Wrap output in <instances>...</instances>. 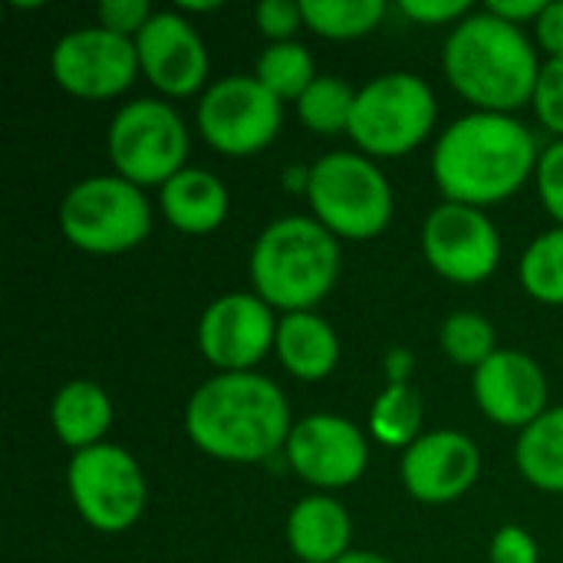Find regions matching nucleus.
<instances>
[{
    "label": "nucleus",
    "instance_id": "nucleus-5",
    "mask_svg": "<svg viewBox=\"0 0 563 563\" xmlns=\"http://www.w3.org/2000/svg\"><path fill=\"white\" fill-rule=\"evenodd\" d=\"M303 198L313 218L340 241H373L396 214L389 178L363 152H330L317 158Z\"/></svg>",
    "mask_w": 563,
    "mask_h": 563
},
{
    "label": "nucleus",
    "instance_id": "nucleus-37",
    "mask_svg": "<svg viewBox=\"0 0 563 563\" xmlns=\"http://www.w3.org/2000/svg\"><path fill=\"white\" fill-rule=\"evenodd\" d=\"M412 376V353L409 350H393L386 356V379L389 383H409Z\"/></svg>",
    "mask_w": 563,
    "mask_h": 563
},
{
    "label": "nucleus",
    "instance_id": "nucleus-36",
    "mask_svg": "<svg viewBox=\"0 0 563 563\" xmlns=\"http://www.w3.org/2000/svg\"><path fill=\"white\" fill-rule=\"evenodd\" d=\"M544 7H548V0H492L488 3V10L495 13V16H501V20H508V23H515V26H534L538 23V16L544 13Z\"/></svg>",
    "mask_w": 563,
    "mask_h": 563
},
{
    "label": "nucleus",
    "instance_id": "nucleus-6",
    "mask_svg": "<svg viewBox=\"0 0 563 563\" xmlns=\"http://www.w3.org/2000/svg\"><path fill=\"white\" fill-rule=\"evenodd\" d=\"M435 119L432 86L416 73L396 69L356 89L350 139L366 158H402L432 135Z\"/></svg>",
    "mask_w": 563,
    "mask_h": 563
},
{
    "label": "nucleus",
    "instance_id": "nucleus-9",
    "mask_svg": "<svg viewBox=\"0 0 563 563\" xmlns=\"http://www.w3.org/2000/svg\"><path fill=\"white\" fill-rule=\"evenodd\" d=\"M69 501L99 534H125L145 511L148 485L142 465L122 445L102 442L73 452L66 465Z\"/></svg>",
    "mask_w": 563,
    "mask_h": 563
},
{
    "label": "nucleus",
    "instance_id": "nucleus-26",
    "mask_svg": "<svg viewBox=\"0 0 563 563\" xmlns=\"http://www.w3.org/2000/svg\"><path fill=\"white\" fill-rule=\"evenodd\" d=\"M356 89L340 76H317L297 99V119L317 135H350Z\"/></svg>",
    "mask_w": 563,
    "mask_h": 563
},
{
    "label": "nucleus",
    "instance_id": "nucleus-20",
    "mask_svg": "<svg viewBox=\"0 0 563 563\" xmlns=\"http://www.w3.org/2000/svg\"><path fill=\"white\" fill-rule=\"evenodd\" d=\"M274 353L294 379L320 383V379L333 376L343 350H340L336 330L320 313L303 310V313H284L280 317Z\"/></svg>",
    "mask_w": 563,
    "mask_h": 563
},
{
    "label": "nucleus",
    "instance_id": "nucleus-2",
    "mask_svg": "<svg viewBox=\"0 0 563 563\" xmlns=\"http://www.w3.org/2000/svg\"><path fill=\"white\" fill-rule=\"evenodd\" d=\"M191 445L218 462L257 465L284 455L294 432L284 389L261 373H214L185 406Z\"/></svg>",
    "mask_w": 563,
    "mask_h": 563
},
{
    "label": "nucleus",
    "instance_id": "nucleus-14",
    "mask_svg": "<svg viewBox=\"0 0 563 563\" xmlns=\"http://www.w3.org/2000/svg\"><path fill=\"white\" fill-rule=\"evenodd\" d=\"M277 310L254 290L211 300L198 320V350L218 373H254L274 353Z\"/></svg>",
    "mask_w": 563,
    "mask_h": 563
},
{
    "label": "nucleus",
    "instance_id": "nucleus-24",
    "mask_svg": "<svg viewBox=\"0 0 563 563\" xmlns=\"http://www.w3.org/2000/svg\"><path fill=\"white\" fill-rule=\"evenodd\" d=\"M303 26L323 40H360L373 33L383 16V0H303Z\"/></svg>",
    "mask_w": 563,
    "mask_h": 563
},
{
    "label": "nucleus",
    "instance_id": "nucleus-17",
    "mask_svg": "<svg viewBox=\"0 0 563 563\" xmlns=\"http://www.w3.org/2000/svg\"><path fill=\"white\" fill-rule=\"evenodd\" d=\"M472 393L482 416L501 429L525 432L551 406V386L538 360L521 350H498L488 363L472 373Z\"/></svg>",
    "mask_w": 563,
    "mask_h": 563
},
{
    "label": "nucleus",
    "instance_id": "nucleus-4",
    "mask_svg": "<svg viewBox=\"0 0 563 563\" xmlns=\"http://www.w3.org/2000/svg\"><path fill=\"white\" fill-rule=\"evenodd\" d=\"M251 287L280 313L313 310L343 271V247L313 214L271 221L251 247Z\"/></svg>",
    "mask_w": 563,
    "mask_h": 563
},
{
    "label": "nucleus",
    "instance_id": "nucleus-27",
    "mask_svg": "<svg viewBox=\"0 0 563 563\" xmlns=\"http://www.w3.org/2000/svg\"><path fill=\"white\" fill-rule=\"evenodd\" d=\"M518 280L531 300L563 307V228H551L528 244L518 264Z\"/></svg>",
    "mask_w": 563,
    "mask_h": 563
},
{
    "label": "nucleus",
    "instance_id": "nucleus-15",
    "mask_svg": "<svg viewBox=\"0 0 563 563\" xmlns=\"http://www.w3.org/2000/svg\"><path fill=\"white\" fill-rule=\"evenodd\" d=\"M135 53L142 76L165 99H185L198 89H208V46L181 10H155V16L135 36Z\"/></svg>",
    "mask_w": 563,
    "mask_h": 563
},
{
    "label": "nucleus",
    "instance_id": "nucleus-10",
    "mask_svg": "<svg viewBox=\"0 0 563 563\" xmlns=\"http://www.w3.org/2000/svg\"><path fill=\"white\" fill-rule=\"evenodd\" d=\"M195 125L214 152L247 158L277 139L284 125V102L267 92L254 73L224 76L201 92Z\"/></svg>",
    "mask_w": 563,
    "mask_h": 563
},
{
    "label": "nucleus",
    "instance_id": "nucleus-28",
    "mask_svg": "<svg viewBox=\"0 0 563 563\" xmlns=\"http://www.w3.org/2000/svg\"><path fill=\"white\" fill-rule=\"evenodd\" d=\"M439 346L455 366H468L475 373L498 353V330L478 310H455L439 327Z\"/></svg>",
    "mask_w": 563,
    "mask_h": 563
},
{
    "label": "nucleus",
    "instance_id": "nucleus-34",
    "mask_svg": "<svg viewBox=\"0 0 563 563\" xmlns=\"http://www.w3.org/2000/svg\"><path fill=\"white\" fill-rule=\"evenodd\" d=\"M492 563H541L538 541L521 528V525H505L495 531L492 548H488Z\"/></svg>",
    "mask_w": 563,
    "mask_h": 563
},
{
    "label": "nucleus",
    "instance_id": "nucleus-21",
    "mask_svg": "<svg viewBox=\"0 0 563 563\" xmlns=\"http://www.w3.org/2000/svg\"><path fill=\"white\" fill-rule=\"evenodd\" d=\"M49 426L56 439L73 452L102 445L106 432L112 429V399L99 383L73 379L59 386V393L53 396Z\"/></svg>",
    "mask_w": 563,
    "mask_h": 563
},
{
    "label": "nucleus",
    "instance_id": "nucleus-8",
    "mask_svg": "<svg viewBox=\"0 0 563 563\" xmlns=\"http://www.w3.org/2000/svg\"><path fill=\"white\" fill-rule=\"evenodd\" d=\"M188 125L168 99L125 102L106 132V152L115 175L139 188H162L188 168Z\"/></svg>",
    "mask_w": 563,
    "mask_h": 563
},
{
    "label": "nucleus",
    "instance_id": "nucleus-1",
    "mask_svg": "<svg viewBox=\"0 0 563 563\" xmlns=\"http://www.w3.org/2000/svg\"><path fill=\"white\" fill-rule=\"evenodd\" d=\"M534 132L501 112H468L455 119L432 148V178L445 201L488 208L518 195L538 172Z\"/></svg>",
    "mask_w": 563,
    "mask_h": 563
},
{
    "label": "nucleus",
    "instance_id": "nucleus-13",
    "mask_svg": "<svg viewBox=\"0 0 563 563\" xmlns=\"http://www.w3.org/2000/svg\"><path fill=\"white\" fill-rule=\"evenodd\" d=\"M284 459L300 482H307L327 495V492L350 488L366 475L369 439L346 416L313 412V416L294 422Z\"/></svg>",
    "mask_w": 563,
    "mask_h": 563
},
{
    "label": "nucleus",
    "instance_id": "nucleus-22",
    "mask_svg": "<svg viewBox=\"0 0 563 563\" xmlns=\"http://www.w3.org/2000/svg\"><path fill=\"white\" fill-rule=\"evenodd\" d=\"M515 465L528 485L563 495V406L548 409L518 435Z\"/></svg>",
    "mask_w": 563,
    "mask_h": 563
},
{
    "label": "nucleus",
    "instance_id": "nucleus-25",
    "mask_svg": "<svg viewBox=\"0 0 563 563\" xmlns=\"http://www.w3.org/2000/svg\"><path fill=\"white\" fill-rule=\"evenodd\" d=\"M254 76L261 79V86L267 92H274L280 102H297L310 82L320 76L317 73V63H313V53L297 43V40H287V43H271L261 56H257V66H254Z\"/></svg>",
    "mask_w": 563,
    "mask_h": 563
},
{
    "label": "nucleus",
    "instance_id": "nucleus-19",
    "mask_svg": "<svg viewBox=\"0 0 563 563\" xmlns=\"http://www.w3.org/2000/svg\"><path fill=\"white\" fill-rule=\"evenodd\" d=\"M158 208H162V218L175 231L211 234L224 224L231 195L218 175H211L208 168L188 165L158 188Z\"/></svg>",
    "mask_w": 563,
    "mask_h": 563
},
{
    "label": "nucleus",
    "instance_id": "nucleus-16",
    "mask_svg": "<svg viewBox=\"0 0 563 563\" xmlns=\"http://www.w3.org/2000/svg\"><path fill=\"white\" fill-rule=\"evenodd\" d=\"M409 498L422 505H452L465 498L482 475V452L475 439L455 429H435L416 439L399 462Z\"/></svg>",
    "mask_w": 563,
    "mask_h": 563
},
{
    "label": "nucleus",
    "instance_id": "nucleus-31",
    "mask_svg": "<svg viewBox=\"0 0 563 563\" xmlns=\"http://www.w3.org/2000/svg\"><path fill=\"white\" fill-rule=\"evenodd\" d=\"M152 16H155V10L145 0H102L96 7V23L125 40H135Z\"/></svg>",
    "mask_w": 563,
    "mask_h": 563
},
{
    "label": "nucleus",
    "instance_id": "nucleus-3",
    "mask_svg": "<svg viewBox=\"0 0 563 563\" xmlns=\"http://www.w3.org/2000/svg\"><path fill=\"white\" fill-rule=\"evenodd\" d=\"M541 66L528 33L495 16L488 7L455 23L442 46V69L475 112L515 115L525 109L534 99Z\"/></svg>",
    "mask_w": 563,
    "mask_h": 563
},
{
    "label": "nucleus",
    "instance_id": "nucleus-30",
    "mask_svg": "<svg viewBox=\"0 0 563 563\" xmlns=\"http://www.w3.org/2000/svg\"><path fill=\"white\" fill-rule=\"evenodd\" d=\"M534 181L544 211L558 221V228H563V139H554L548 148H541Z\"/></svg>",
    "mask_w": 563,
    "mask_h": 563
},
{
    "label": "nucleus",
    "instance_id": "nucleus-33",
    "mask_svg": "<svg viewBox=\"0 0 563 563\" xmlns=\"http://www.w3.org/2000/svg\"><path fill=\"white\" fill-rule=\"evenodd\" d=\"M472 10L475 7L465 0H402L399 3V13L409 16L412 23H422V26H455Z\"/></svg>",
    "mask_w": 563,
    "mask_h": 563
},
{
    "label": "nucleus",
    "instance_id": "nucleus-11",
    "mask_svg": "<svg viewBox=\"0 0 563 563\" xmlns=\"http://www.w3.org/2000/svg\"><path fill=\"white\" fill-rule=\"evenodd\" d=\"M422 254L429 267L452 284H482L501 264V231L482 211L455 201H442L422 224Z\"/></svg>",
    "mask_w": 563,
    "mask_h": 563
},
{
    "label": "nucleus",
    "instance_id": "nucleus-29",
    "mask_svg": "<svg viewBox=\"0 0 563 563\" xmlns=\"http://www.w3.org/2000/svg\"><path fill=\"white\" fill-rule=\"evenodd\" d=\"M531 106H534L541 125L563 139V59H548L541 66Z\"/></svg>",
    "mask_w": 563,
    "mask_h": 563
},
{
    "label": "nucleus",
    "instance_id": "nucleus-12",
    "mask_svg": "<svg viewBox=\"0 0 563 563\" xmlns=\"http://www.w3.org/2000/svg\"><path fill=\"white\" fill-rule=\"evenodd\" d=\"M49 73L63 92L86 102H102L122 96L142 69L135 40L92 23L59 36L49 53Z\"/></svg>",
    "mask_w": 563,
    "mask_h": 563
},
{
    "label": "nucleus",
    "instance_id": "nucleus-38",
    "mask_svg": "<svg viewBox=\"0 0 563 563\" xmlns=\"http://www.w3.org/2000/svg\"><path fill=\"white\" fill-rule=\"evenodd\" d=\"M336 563H393L389 558H383V554H376V551H350L343 561Z\"/></svg>",
    "mask_w": 563,
    "mask_h": 563
},
{
    "label": "nucleus",
    "instance_id": "nucleus-35",
    "mask_svg": "<svg viewBox=\"0 0 563 563\" xmlns=\"http://www.w3.org/2000/svg\"><path fill=\"white\" fill-rule=\"evenodd\" d=\"M538 46L548 53V59H563V0H554L544 7V13L534 23Z\"/></svg>",
    "mask_w": 563,
    "mask_h": 563
},
{
    "label": "nucleus",
    "instance_id": "nucleus-18",
    "mask_svg": "<svg viewBox=\"0 0 563 563\" xmlns=\"http://www.w3.org/2000/svg\"><path fill=\"white\" fill-rule=\"evenodd\" d=\"M287 544L300 563H336L353 548V518L333 495H307L287 515Z\"/></svg>",
    "mask_w": 563,
    "mask_h": 563
},
{
    "label": "nucleus",
    "instance_id": "nucleus-7",
    "mask_svg": "<svg viewBox=\"0 0 563 563\" xmlns=\"http://www.w3.org/2000/svg\"><path fill=\"white\" fill-rule=\"evenodd\" d=\"M59 231L82 254H125L152 231L145 188L122 175H89L76 181L59 205Z\"/></svg>",
    "mask_w": 563,
    "mask_h": 563
},
{
    "label": "nucleus",
    "instance_id": "nucleus-23",
    "mask_svg": "<svg viewBox=\"0 0 563 563\" xmlns=\"http://www.w3.org/2000/svg\"><path fill=\"white\" fill-rule=\"evenodd\" d=\"M422 419L426 406L412 383H386V389L376 396L369 409V435L386 449H409L416 439H422Z\"/></svg>",
    "mask_w": 563,
    "mask_h": 563
},
{
    "label": "nucleus",
    "instance_id": "nucleus-32",
    "mask_svg": "<svg viewBox=\"0 0 563 563\" xmlns=\"http://www.w3.org/2000/svg\"><path fill=\"white\" fill-rule=\"evenodd\" d=\"M254 23L271 43H287L303 30V7L294 0H261L254 7Z\"/></svg>",
    "mask_w": 563,
    "mask_h": 563
}]
</instances>
